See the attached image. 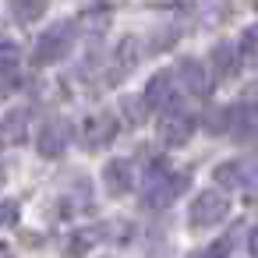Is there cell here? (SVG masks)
<instances>
[{"label":"cell","instance_id":"cell-1","mask_svg":"<svg viewBox=\"0 0 258 258\" xmlns=\"http://www.w3.org/2000/svg\"><path fill=\"white\" fill-rule=\"evenodd\" d=\"M71 36H75L71 25H53V29H46V32L39 36V43H36V53H32L36 64H57L60 57H68Z\"/></svg>","mask_w":258,"mask_h":258},{"label":"cell","instance_id":"cell-2","mask_svg":"<svg viewBox=\"0 0 258 258\" xmlns=\"http://www.w3.org/2000/svg\"><path fill=\"white\" fill-rule=\"evenodd\" d=\"M226 198L219 195V191H202L198 198H195V205H191V226H202V230H209V226H216V223H223L226 219Z\"/></svg>","mask_w":258,"mask_h":258},{"label":"cell","instance_id":"cell-3","mask_svg":"<svg viewBox=\"0 0 258 258\" xmlns=\"http://www.w3.org/2000/svg\"><path fill=\"white\" fill-rule=\"evenodd\" d=\"M68 142H71V127H68V120H50V124H43V131L36 135V149H39L46 159L60 156V152L68 149Z\"/></svg>","mask_w":258,"mask_h":258},{"label":"cell","instance_id":"cell-4","mask_svg":"<svg viewBox=\"0 0 258 258\" xmlns=\"http://www.w3.org/2000/svg\"><path fill=\"white\" fill-rule=\"evenodd\" d=\"M142 106L145 110H163V106H173V75H156L145 92H142Z\"/></svg>","mask_w":258,"mask_h":258},{"label":"cell","instance_id":"cell-5","mask_svg":"<svg viewBox=\"0 0 258 258\" xmlns=\"http://www.w3.org/2000/svg\"><path fill=\"white\" fill-rule=\"evenodd\" d=\"M29 138V113L25 110H11L0 120V145H22Z\"/></svg>","mask_w":258,"mask_h":258},{"label":"cell","instance_id":"cell-6","mask_svg":"<svg viewBox=\"0 0 258 258\" xmlns=\"http://www.w3.org/2000/svg\"><path fill=\"white\" fill-rule=\"evenodd\" d=\"M113 131H117V124H113L110 117H89V120L82 124V145L99 149V145H106V142L113 138Z\"/></svg>","mask_w":258,"mask_h":258},{"label":"cell","instance_id":"cell-7","mask_svg":"<svg viewBox=\"0 0 258 258\" xmlns=\"http://www.w3.org/2000/svg\"><path fill=\"white\" fill-rule=\"evenodd\" d=\"M103 180H106L110 195H127L131 191V163L127 159H110L106 170H103Z\"/></svg>","mask_w":258,"mask_h":258},{"label":"cell","instance_id":"cell-8","mask_svg":"<svg viewBox=\"0 0 258 258\" xmlns=\"http://www.w3.org/2000/svg\"><path fill=\"white\" fill-rule=\"evenodd\" d=\"M177 78H180V82L187 85V92H195V96H205V92H209V71H205L198 60H180Z\"/></svg>","mask_w":258,"mask_h":258},{"label":"cell","instance_id":"cell-9","mask_svg":"<svg viewBox=\"0 0 258 258\" xmlns=\"http://www.w3.org/2000/svg\"><path fill=\"white\" fill-rule=\"evenodd\" d=\"M251 163L247 159H233V163H223V166H216V180L223 184V187H240L244 180H251Z\"/></svg>","mask_w":258,"mask_h":258},{"label":"cell","instance_id":"cell-10","mask_svg":"<svg viewBox=\"0 0 258 258\" xmlns=\"http://www.w3.org/2000/svg\"><path fill=\"white\" fill-rule=\"evenodd\" d=\"M8 8L18 25H32L46 15V0H8Z\"/></svg>","mask_w":258,"mask_h":258},{"label":"cell","instance_id":"cell-11","mask_svg":"<svg viewBox=\"0 0 258 258\" xmlns=\"http://www.w3.org/2000/svg\"><path fill=\"white\" fill-rule=\"evenodd\" d=\"M209 64H212V71H216L219 78H230V75L237 71V53H233L226 43H219V46H212V57H209Z\"/></svg>","mask_w":258,"mask_h":258},{"label":"cell","instance_id":"cell-12","mask_svg":"<svg viewBox=\"0 0 258 258\" xmlns=\"http://www.w3.org/2000/svg\"><path fill=\"white\" fill-rule=\"evenodd\" d=\"M113 64L120 68L117 75H127V71H135V64H138V39H135V36L120 39V46H117V57H113Z\"/></svg>","mask_w":258,"mask_h":258},{"label":"cell","instance_id":"cell-13","mask_svg":"<svg viewBox=\"0 0 258 258\" xmlns=\"http://www.w3.org/2000/svg\"><path fill=\"white\" fill-rule=\"evenodd\" d=\"M191 131H195V124H191L187 117H173V120H166L163 138H166L170 145H180V142H187V138H191Z\"/></svg>","mask_w":258,"mask_h":258},{"label":"cell","instance_id":"cell-14","mask_svg":"<svg viewBox=\"0 0 258 258\" xmlns=\"http://www.w3.org/2000/svg\"><path fill=\"white\" fill-rule=\"evenodd\" d=\"M240 53L251 57V60L258 57V29H247V32H244V39H240Z\"/></svg>","mask_w":258,"mask_h":258},{"label":"cell","instance_id":"cell-15","mask_svg":"<svg viewBox=\"0 0 258 258\" xmlns=\"http://www.w3.org/2000/svg\"><path fill=\"white\" fill-rule=\"evenodd\" d=\"M15 64H18V46L0 43V68H15Z\"/></svg>","mask_w":258,"mask_h":258},{"label":"cell","instance_id":"cell-16","mask_svg":"<svg viewBox=\"0 0 258 258\" xmlns=\"http://www.w3.org/2000/svg\"><path fill=\"white\" fill-rule=\"evenodd\" d=\"M15 219H18V212H15V205H11V202H8V205H0V223H8V226H11Z\"/></svg>","mask_w":258,"mask_h":258},{"label":"cell","instance_id":"cell-17","mask_svg":"<svg viewBox=\"0 0 258 258\" xmlns=\"http://www.w3.org/2000/svg\"><path fill=\"white\" fill-rule=\"evenodd\" d=\"M251 254H254V258H258V226H254V230H251Z\"/></svg>","mask_w":258,"mask_h":258}]
</instances>
